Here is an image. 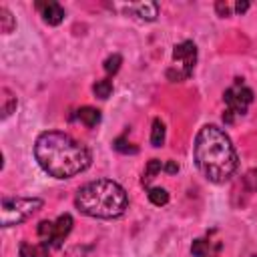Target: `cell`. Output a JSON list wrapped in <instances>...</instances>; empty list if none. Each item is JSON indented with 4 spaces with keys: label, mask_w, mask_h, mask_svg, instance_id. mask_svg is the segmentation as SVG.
<instances>
[{
    "label": "cell",
    "mask_w": 257,
    "mask_h": 257,
    "mask_svg": "<svg viewBox=\"0 0 257 257\" xmlns=\"http://www.w3.org/2000/svg\"><path fill=\"white\" fill-rule=\"evenodd\" d=\"M34 157L44 173L56 179H70L90 167V151L60 131H46L34 143Z\"/></svg>",
    "instance_id": "obj_1"
},
{
    "label": "cell",
    "mask_w": 257,
    "mask_h": 257,
    "mask_svg": "<svg viewBox=\"0 0 257 257\" xmlns=\"http://www.w3.org/2000/svg\"><path fill=\"white\" fill-rule=\"evenodd\" d=\"M193 157L197 169L211 183H225L237 171V151L223 128L217 124H205L197 137L193 147Z\"/></svg>",
    "instance_id": "obj_2"
},
{
    "label": "cell",
    "mask_w": 257,
    "mask_h": 257,
    "mask_svg": "<svg viewBox=\"0 0 257 257\" xmlns=\"http://www.w3.org/2000/svg\"><path fill=\"white\" fill-rule=\"evenodd\" d=\"M74 205L82 215L94 219H116L128 209V195L116 181L96 179L78 189Z\"/></svg>",
    "instance_id": "obj_3"
},
{
    "label": "cell",
    "mask_w": 257,
    "mask_h": 257,
    "mask_svg": "<svg viewBox=\"0 0 257 257\" xmlns=\"http://www.w3.org/2000/svg\"><path fill=\"white\" fill-rule=\"evenodd\" d=\"M42 199L38 197H4L2 199V227H12L28 217H32L38 209H42Z\"/></svg>",
    "instance_id": "obj_4"
},
{
    "label": "cell",
    "mask_w": 257,
    "mask_h": 257,
    "mask_svg": "<svg viewBox=\"0 0 257 257\" xmlns=\"http://www.w3.org/2000/svg\"><path fill=\"white\" fill-rule=\"evenodd\" d=\"M197 64V46L191 40H185L173 48V64L167 68V78L171 82L187 80L193 74Z\"/></svg>",
    "instance_id": "obj_5"
},
{
    "label": "cell",
    "mask_w": 257,
    "mask_h": 257,
    "mask_svg": "<svg viewBox=\"0 0 257 257\" xmlns=\"http://www.w3.org/2000/svg\"><path fill=\"white\" fill-rule=\"evenodd\" d=\"M223 100H225V106H227V110L223 114V120L233 122L235 116H243L247 112V106L253 102V90L249 86H245L241 78H237L235 84L223 92Z\"/></svg>",
    "instance_id": "obj_6"
},
{
    "label": "cell",
    "mask_w": 257,
    "mask_h": 257,
    "mask_svg": "<svg viewBox=\"0 0 257 257\" xmlns=\"http://www.w3.org/2000/svg\"><path fill=\"white\" fill-rule=\"evenodd\" d=\"M72 225H74V221L68 213L60 215L56 221H40V225H38V237L42 239L40 243L46 245L48 249H60L62 241L72 231Z\"/></svg>",
    "instance_id": "obj_7"
},
{
    "label": "cell",
    "mask_w": 257,
    "mask_h": 257,
    "mask_svg": "<svg viewBox=\"0 0 257 257\" xmlns=\"http://www.w3.org/2000/svg\"><path fill=\"white\" fill-rule=\"evenodd\" d=\"M36 8L40 10L42 14V20L50 26H56L64 20V8L58 4V2H38Z\"/></svg>",
    "instance_id": "obj_8"
},
{
    "label": "cell",
    "mask_w": 257,
    "mask_h": 257,
    "mask_svg": "<svg viewBox=\"0 0 257 257\" xmlns=\"http://www.w3.org/2000/svg\"><path fill=\"white\" fill-rule=\"evenodd\" d=\"M131 12H133L137 18L151 22V20H155L157 14H159V4H157V2H139V4H133V6H131Z\"/></svg>",
    "instance_id": "obj_9"
},
{
    "label": "cell",
    "mask_w": 257,
    "mask_h": 257,
    "mask_svg": "<svg viewBox=\"0 0 257 257\" xmlns=\"http://www.w3.org/2000/svg\"><path fill=\"white\" fill-rule=\"evenodd\" d=\"M0 94H2L0 96V100H2V108H0L2 110V118H8L16 110V104H18L16 102V94L10 88H6V86L0 88Z\"/></svg>",
    "instance_id": "obj_10"
},
{
    "label": "cell",
    "mask_w": 257,
    "mask_h": 257,
    "mask_svg": "<svg viewBox=\"0 0 257 257\" xmlns=\"http://www.w3.org/2000/svg\"><path fill=\"white\" fill-rule=\"evenodd\" d=\"M78 120L84 126L92 128V126H96L100 122V110H96L92 106H82V108H78Z\"/></svg>",
    "instance_id": "obj_11"
},
{
    "label": "cell",
    "mask_w": 257,
    "mask_h": 257,
    "mask_svg": "<svg viewBox=\"0 0 257 257\" xmlns=\"http://www.w3.org/2000/svg\"><path fill=\"white\" fill-rule=\"evenodd\" d=\"M20 257H48V247L38 243V245H32L28 241L20 243Z\"/></svg>",
    "instance_id": "obj_12"
},
{
    "label": "cell",
    "mask_w": 257,
    "mask_h": 257,
    "mask_svg": "<svg viewBox=\"0 0 257 257\" xmlns=\"http://www.w3.org/2000/svg\"><path fill=\"white\" fill-rule=\"evenodd\" d=\"M165 143V122L161 118L153 120V131H151V145L153 147H163Z\"/></svg>",
    "instance_id": "obj_13"
},
{
    "label": "cell",
    "mask_w": 257,
    "mask_h": 257,
    "mask_svg": "<svg viewBox=\"0 0 257 257\" xmlns=\"http://www.w3.org/2000/svg\"><path fill=\"white\" fill-rule=\"evenodd\" d=\"M147 197H149V201H151L153 205H157V207H163V205L169 203V193H167V189H163V187H151L149 193H147Z\"/></svg>",
    "instance_id": "obj_14"
},
{
    "label": "cell",
    "mask_w": 257,
    "mask_h": 257,
    "mask_svg": "<svg viewBox=\"0 0 257 257\" xmlns=\"http://www.w3.org/2000/svg\"><path fill=\"white\" fill-rule=\"evenodd\" d=\"M14 26H16V20H14L12 12L6 6H0V30L4 34H8V32H12Z\"/></svg>",
    "instance_id": "obj_15"
},
{
    "label": "cell",
    "mask_w": 257,
    "mask_h": 257,
    "mask_svg": "<svg viewBox=\"0 0 257 257\" xmlns=\"http://www.w3.org/2000/svg\"><path fill=\"white\" fill-rule=\"evenodd\" d=\"M161 169H163V163H161L159 159H151V161L147 163V169H145V173H143L141 183H143V185H149L151 179H155V175L161 173Z\"/></svg>",
    "instance_id": "obj_16"
},
{
    "label": "cell",
    "mask_w": 257,
    "mask_h": 257,
    "mask_svg": "<svg viewBox=\"0 0 257 257\" xmlns=\"http://www.w3.org/2000/svg\"><path fill=\"white\" fill-rule=\"evenodd\" d=\"M92 92L98 96V98H108L110 96V92H112V82L108 80V78H100V80H96L94 84H92Z\"/></svg>",
    "instance_id": "obj_17"
},
{
    "label": "cell",
    "mask_w": 257,
    "mask_h": 257,
    "mask_svg": "<svg viewBox=\"0 0 257 257\" xmlns=\"http://www.w3.org/2000/svg\"><path fill=\"white\" fill-rule=\"evenodd\" d=\"M191 253L193 257H205L209 253V243L205 239H195L191 245Z\"/></svg>",
    "instance_id": "obj_18"
},
{
    "label": "cell",
    "mask_w": 257,
    "mask_h": 257,
    "mask_svg": "<svg viewBox=\"0 0 257 257\" xmlns=\"http://www.w3.org/2000/svg\"><path fill=\"white\" fill-rule=\"evenodd\" d=\"M120 62H122V58H120V54H112V56H108L106 60H104V70L108 72V74H114V72H118V68H120Z\"/></svg>",
    "instance_id": "obj_19"
},
{
    "label": "cell",
    "mask_w": 257,
    "mask_h": 257,
    "mask_svg": "<svg viewBox=\"0 0 257 257\" xmlns=\"http://www.w3.org/2000/svg\"><path fill=\"white\" fill-rule=\"evenodd\" d=\"M243 183H245V187H247L251 193H257V169L247 171L245 177H243Z\"/></svg>",
    "instance_id": "obj_20"
},
{
    "label": "cell",
    "mask_w": 257,
    "mask_h": 257,
    "mask_svg": "<svg viewBox=\"0 0 257 257\" xmlns=\"http://www.w3.org/2000/svg\"><path fill=\"white\" fill-rule=\"evenodd\" d=\"M112 147H114L118 153H124V155H126V153H137V147H133V145H131L126 139H122V137H118V139L112 143Z\"/></svg>",
    "instance_id": "obj_21"
},
{
    "label": "cell",
    "mask_w": 257,
    "mask_h": 257,
    "mask_svg": "<svg viewBox=\"0 0 257 257\" xmlns=\"http://www.w3.org/2000/svg\"><path fill=\"white\" fill-rule=\"evenodd\" d=\"M215 8H217L219 16H231V14L235 12V6L227 4V2H217V4H215Z\"/></svg>",
    "instance_id": "obj_22"
},
{
    "label": "cell",
    "mask_w": 257,
    "mask_h": 257,
    "mask_svg": "<svg viewBox=\"0 0 257 257\" xmlns=\"http://www.w3.org/2000/svg\"><path fill=\"white\" fill-rule=\"evenodd\" d=\"M233 6H235V12H237V14H243V12L249 8V2L243 0V2H237V4H233Z\"/></svg>",
    "instance_id": "obj_23"
},
{
    "label": "cell",
    "mask_w": 257,
    "mask_h": 257,
    "mask_svg": "<svg viewBox=\"0 0 257 257\" xmlns=\"http://www.w3.org/2000/svg\"><path fill=\"white\" fill-rule=\"evenodd\" d=\"M165 171L173 175V173H177V171H179V165H177L175 161H167V165H165Z\"/></svg>",
    "instance_id": "obj_24"
}]
</instances>
